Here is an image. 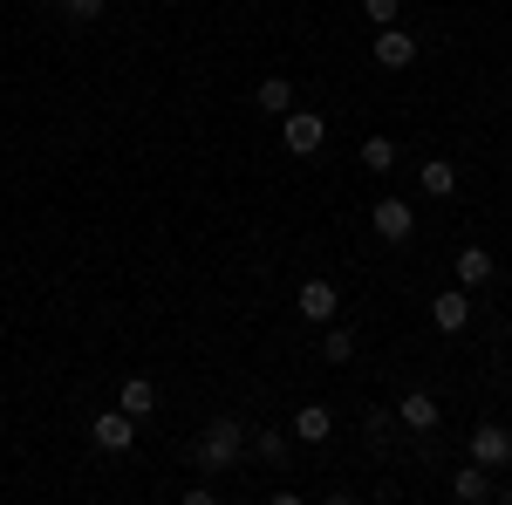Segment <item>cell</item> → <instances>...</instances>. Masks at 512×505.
<instances>
[{"label":"cell","instance_id":"8","mask_svg":"<svg viewBox=\"0 0 512 505\" xmlns=\"http://www.w3.org/2000/svg\"><path fill=\"white\" fill-rule=\"evenodd\" d=\"M328 430H335V410H328V403H301V410H294V437H301V444H328Z\"/></svg>","mask_w":512,"mask_h":505},{"label":"cell","instance_id":"16","mask_svg":"<svg viewBox=\"0 0 512 505\" xmlns=\"http://www.w3.org/2000/svg\"><path fill=\"white\" fill-rule=\"evenodd\" d=\"M103 7H110V0H55V14H62L69 28H89V21H103Z\"/></svg>","mask_w":512,"mask_h":505},{"label":"cell","instance_id":"1","mask_svg":"<svg viewBox=\"0 0 512 505\" xmlns=\"http://www.w3.org/2000/svg\"><path fill=\"white\" fill-rule=\"evenodd\" d=\"M239 451H246V424L239 417H219V424L205 430V444H198V465L226 471V465H239Z\"/></svg>","mask_w":512,"mask_h":505},{"label":"cell","instance_id":"7","mask_svg":"<svg viewBox=\"0 0 512 505\" xmlns=\"http://www.w3.org/2000/svg\"><path fill=\"white\" fill-rule=\"evenodd\" d=\"M294 308L308 314V321H335V308H342V294H335L328 280H308V287L294 294Z\"/></svg>","mask_w":512,"mask_h":505},{"label":"cell","instance_id":"15","mask_svg":"<svg viewBox=\"0 0 512 505\" xmlns=\"http://www.w3.org/2000/svg\"><path fill=\"white\" fill-rule=\"evenodd\" d=\"M417 185H424V192H431V198H451V192H458V171H451L444 157H431V164L417 171Z\"/></svg>","mask_w":512,"mask_h":505},{"label":"cell","instance_id":"19","mask_svg":"<svg viewBox=\"0 0 512 505\" xmlns=\"http://www.w3.org/2000/svg\"><path fill=\"white\" fill-rule=\"evenodd\" d=\"M321 355H328V362H349V355H355V335H349V328H328Z\"/></svg>","mask_w":512,"mask_h":505},{"label":"cell","instance_id":"18","mask_svg":"<svg viewBox=\"0 0 512 505\" xmlns=\"http://www.w3.org/2000/svg\"><path fill=\"white\" fill-rule=\"evenodd\" d=\"M253 451H260L267 465H287V437H280V430H260V437H253Z\"/></svg>","mask_w":512,"mask_h":505},{"label":"cell","instance_id":"20","mask_svg":"<svg viewBox=\"0 0 512 505\" xmlns=\"http://www.w3.org/2000/svg\"><path fill=\"white\" fill-rule=\"evenodd\" d=\"M362 14H369L376 28H390V21H396V0H362Z\"/></svg>","mask_w":512,"mask_h":505},{"label":"cell","instance_id":"14","mask_svg":"<svg viewBox=\"0 0 512 505\" xmlns=\"http://www.w3.org/2000/svg\"><path fill=\"white\" fill-rule=\"evenodd\" d=\"M458 280H465V287H485V280H492V246H465V253H458Z\"/></svg>","mask_w":512,"mask_h":505},{"label":"cell","instance_id":"4","mask_svg":"<svg viewBox=\"0 0 512 505\" xmlns=\"http://www.w3.org/2000/svg\"><path fill=\"white\" fill-rule=\"evenodd\" d=\"M369 226L390 239V246H403V239L417 233V212L403 205V198H376V212H369Z\"/></svg>","mask_w":512,"mask_h":505},{"label":"cell","instance_id":"2","mask_svg":"<svg viewBox=\"0 0 512 505\" xmlns=\"http://www.w3.org/2000/svg\"><path fill=\"white\" fill-rule=\"evenodd\" d=\"M280 137H287L294 157H315L321 144H328V123H321L315 110H287V117H280Z\"/></svg>","mask_w":512,"mask_h":505},{"label":"cell","instance_id":"11","mask_svg":"<svg viewBox=\"0 0 512 505\" xmlns=\"http://www.w3.org/2000/svg\"><path fill=\"white\" fill-rule=\"evenodd\" d=\"M451 492H458V505H485V499H492V471H485V465H465L458 478H451Z\"/></svg>","mask_w":512,"mask_h":505},{"label":"cell","instance_id":"5","mask_svg":"<svg viewBox=\"0 0 512 505\" xmlns=\"http://www.w3.org/2000/svg\"><path fill=\"white\" fill-rule=\"evenodd\" d=\"M376 62H383V69H410V62H417V41L403 35V28H376Z\"/></svg>","mask_w":512,"mask_h":505},{"label":"cell","instance_id":"21","mask_svg":"<svg viewBox=\"0 0 512 505\" xmlns=\"http://www.w3.org/2000/svg\"><path fill=\"white\" fill-rule=\"evenodd\" d=\"M164 7H171V0H164Z\"/></svg>","mask_w":512,"mask_h":505},{"label":"cell","instance_id":"12","mask_svg":"<svg viewBox=\"0 0 512 505\" xmlns=\"http://www.w3.org/2000/svg\"><path fill=\"white\" fill-rule=\"evenodd\" d=\"M117 410L123 417H151V410H158V389L144 383V376H130V383L117 389Z\"/></svg>","mask_w":512,"mask_h":505},{"label":"cell","instance_id":"3","mask_svg":"<svg viewBox=\"0 0 512 505\" xmlns=\"http://www.w3.org/2000/svg\"><path fill=\"white\" fill-rule=\"evenodd\" d=\"M472 465H485V471H506L512 465V430L506 424H478L472 430Z\"/></svg>","mask_w":512,"mask_h":505},{"label":"cell","instance_id":"9","mask_svg":"<svg viewBox=\"0 0 512 505\" xmlns=\"http://www.w3.org/2000/svg\"><path fill=\"white\" fill-rule=\"evenodd\" d=\"M431 314H437V335H465V321H472V294H437Z\"/></svg>","mask_w":512,"mask_h":505},{"label":"cell","instance_id":"17","mask_svg":"<svg viewBox=\"0 0 512 505\" xmlns=\"http://www.w3.org/2000/svg\"><path fill=\"white\" fill-rule=\"evenodd\" d=\"M362 164L390 178V171H396V144H390V137H369V144H362Z\"/></svg>","mask_w":512,"mask_h":505},{"label":"cell","instance_id":"13","mask_svg":"<svg viewBox=\"0 0 512 505\" xmlns=\"http://www.w3.org/2000/svg\"><path fill=\"white\" fill-rule=\"evenodd\" d=\"M396 417L410 430H437V396H424V389H410L403 403H396Z\"/></svg>","mask_w":512,"mask_h":505},{"label":"cell","instance_id":"10","mask_svg":"<svg viewBox=\"0 0 512 505\" xmlns=\"http://www.w3.org/2000/svg\"><path fill=\"white\" fill-rule=\"evenodd\" d=\"M253 103H260L267 117H287V110H294V82H287V76H260Z\"/></svg>","mask_w":512,"mask_h":505},{"label":"cell","instance_id":"6","mask_svg":"<svg viewBox=\"0 0 512 505\" xmlns=\"http://www.w3.org/2000/svg\"><path fill=\"white\" fill-rule=\"evenodd\" d=\"M89 430H96V444H103V451H130V444H137V417H123V410H103Z\"/></svg>","mask_w":512,"mask_h":505}]
</instances>
